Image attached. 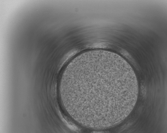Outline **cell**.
I'll return each instance as SVG.
<instances>
[{
	"label": "cell",
	"mask_w": 167,
	"mask_h": 133,
	"mask_svg": "<svg viewBox=\"0 0 167 133\" xmlns=\"http://www.w3.org/2000/svg\"><path fill=\"white\" fill-rule=\"evenodd\" d=\"M127 74L111 51L83 52L64 69L60 82L64 107L77 122L99 126L120 116L130 92Z\"/></svg>",
	"instance_id": "1"
}]
</instances>
